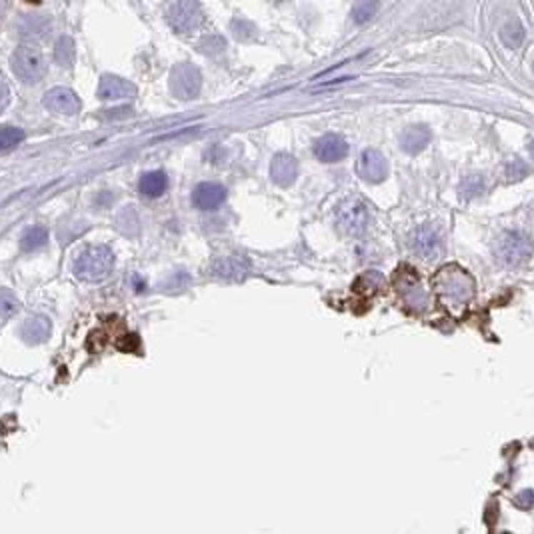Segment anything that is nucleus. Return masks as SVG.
<instances>
[{"mask_svg": "<svg viewBox=\"0 0 534 534\" xmlns=\"http://www.w3.org/2000/svg\"><path fill=\"white\" fill-rule=\"evenodd\" d=\"M436 294L448 304H466L474 294V281L470 274L456 264L443 266L434 276Z\"/></svg>", "mask_w": 534, "mask_h": 534, "instance_id": "nucleus-1", "label": "nucleus"}, {"mask_svg": "<svg viewBox=\"0 0 534 534\" xmlns=\"http://www.w3.org/2000/svg\"><path fill=\"white\" fill-rule=\"evenodd\" d=\"M112 266H114V252L104 244H96L79 254L74 262V276L84 283H101L112 273Z\"/></svg>", "mask_w": 534, "mask_h": 534, "instance_id": "nucleus-2", "label": "nucleus"}, {"mask_svg": "<svg viewBox=\"0 0 534 534\" xmlns=\"http://www.w3.org/2000/svg\"><path fill=\"white\" fill-rule=\"evenodd\" d=\"M12 71L21 79L22 82L31 84V82H39L46 72V62L42 56L41 49L26 44L16 49V52L12 54Z\"/></svg>", "mask_w": 534, "mask_h": 534, "instance_id": "nucleus-3", "label": "nucleus"}, {"mask_svg": "<svg viewBox=\"0 0 534 534\" xmlns=\"http://www.w3.org/2000/svg\"><path fill=\"white\" fill-rule=\"evenodd\" d=\"M336 222L343 232L351 234V236H358L368 228V222H371L368 206L358 198H348L338 206Z\"/></svg>", "mask_w": 534, "mask_h": 534, "instance_id": "nucleus-4", "label": "nucleus"}, {"mask_svg": "<svg viewBox=\"0 0 534 534\" xmlns=\"http://www.w3.org/2000/svg\"><path fill=\"white\" fill-rule=\"evenodd\" d=\"M533 241L523 232H504L498 242V256L508 266H520L533 256Z\"/></svg>", "mask_w": 534, "mask_h": 534, "instance_id": "nucleus-5", "label": "nucleus"}, {"mask_svg": "<svg viewBox=\"0 0 534 534\" xmlns=\"http://www.w3.org/2000/svg\"><path fill=\"white\" fill-rule=\"evenodd\" d=\"M201 72L188 62L176 64L171 71V92L181 101H191L201 92Z\"/></svg>", "mask_w": 534, "mask_h": 534, "instance_id": "nucleus-6", "label": "nucleus"}, {"mask_svg": "<svg viewBox=\"0 0 534 534\" xmlns=\"http://www.w3.org/2000/svg\"><path fill=\"white\" fill-rule=\"evenodd\" d=\"M166 19H168L171 26L176 32H181V34H191V32L196 31L202 24V11L196 2H192V0H182V2L172 4L171 9H168V12H166Z\"/></svg>", "mask_w": 534, "mask_h": 534, "instance_id": "nucleus-7", "label": "nucleus"}, {"mask_svg": "<svg viewBox=\"0 0 534 534\" xmlns=\"http://www.w3.org/2000/svg\"><path fill=\"white\" fill-rule=\"evenodd\" d=\"M356 172L363 181L378 184L388 176V162L383 156V152H378L376 148H366L358 158Z\"/></svg>", "mask_w": 534, "mask_h": 534, "instance_id": "nucleus-8", "label": "nucleus"}, {"mask_svg": "<svg viewBox=\"0 0 534 534\" xmlns=\"http://www.w3.org/2000/svg\"><path fill=\"white\" fill-rule=\"evenodd\" d=\"M42 104L54 114H66V116H74L81 112V99L76 96V92L64 86H56L44 94Z\"/></svg>", "mask_w": 534, "mask_h": 534, "instance_id": "nucleus-9", "label": "nucleus"}, {"mask_svg": "<svg viewBox=\"0 0 534 534\" xmlns=\"http://www.w3.org/2000/svg\"><path fill=\"white\" fill-rule=\"evenodd\" d=\"M413 251L420 254L426 261L438 258L443 254V241L440 234L433 224H424L413 234Z\"/></svg>", "mask_w": 534, "mask_h": 534, "instance_id": "nucleus-10", "label": "nucleus"}, {"mask_svg": "<svg viewBox=\"0 0 534 534\" xmlns=\"http://www.w3.org/2000/svg\"><path fill=\"white\" fill-rule=\"evenodd\" d=\"M99 96L102 101H131L136 96V86L114 74H104L99 84Z\"/></svg>", "mask_w": 534, "mask_h": 534, "instance_id": "nucleus-11", "label": "nucleus"}, {"mask_svg": "<svg viewBox=\"0 0 534 534\" xmlns=\"http://www.w3.org/2000/svg\"><path fill=\"white\" fill-rule=\"evenodd\" d=\"M224 201H226V191L216 182H202L192 192V202L201 211H216Z\"/></svg>", "mask_w": 534, "mask_h": 534, "instance_id": "nucleus-12", "label": "nucleus"}, {"mask_svg": "<svg viewBox=\"0 0 534 534\" xmlns=\"http://www.w3.org/2000/svg\"><path fill=\"white\" fill-rule=\"evenodd\" d=\"M314 154L323 162H338L348 154V144L338 134H326L314 144Z\"/></svg>", "mask_w": 534, "mask_h": 534, "instance_id": "nucleus-13", "label": "nucleus"}, {"mask_svg": "<svg viewBox=\"0 0 534 534\" xmlns=\"http://www.w3.org/2000/svg\"><path fill=\"white\" fill-rule=\"evenodd\" d=\"M298 176V162L294 161V156L291 154H276L271 162V178L276 182L278 186H288L293 184Z\"/></svg>", "mask_w": 534, "mask_h": 534, "instance_id": "nucleus-14", "label": "nucleus"}, {"mask_svg": "<svg viewBox=\"0 0 534 534\" xmlns=\"http://www.w3.org/2000/svg\"><path fill=\"white\" fill-rule=\"evenodd\" d=\"M430 131L424 124H414L404 129L400 134V148L408 154H418L420 151L426 148V144L430 142Z\"/></svg>", "mask_w": 534, "mask_h": 534, "instance_id": "nucleus-15", "label": "nucleus"}, {"mask_svg": "<svg viewBox=\"0 0 534 534\" xmlns=\"http://www.w3.org/2000/svg\"><path fill=\"white\" fill-rule=\"evenodd\" d=\"M21 334L24 343L41 344L51 334V323L46 316H31V318H26V323L22 324Z\"/></svg>", "mask_w": 534, "mask_h": 534, "instance_id": "nucleus-16", "label": "nucleus"}, {"mask_svg": "<svg viewBox=\"0 0 534 534\" xmlns=\"http://www.w3.org/2000/svg\"><path fill=\"white\" fill-rule=\"evenodd\" d=\"M248 264L241 256H224L214 264V274L228 281H242L246 276Z\"/></svg>", "mask_w": 534, "mask_h": 534, "instance_id": "nucleus-17", "label": "nucleus"}, {"mask_svg": "<svg viewBox=\"0 0 534 534\" xmlns=\"http://www.w3.org/2000/svg\"><path fill=\"white\" fill-rule=\"evenodd\" d=\"M166 186H168V181H166V174L162 171L146 172V174H142L141 182H138L141 194L148 196V198H156V196L164 194Z\"/></svg>", "mask_w": 534, "mask_h": 534, "instance_id": "nucleus-18", "label": "nucleus"}, {"mask_svg": "<svg viewBox=\"0 0 534 534\" xmlns=\"http://www.w3.org/2000/svg\"><path fill=\"white\" fill-rule=\"evenodd\" d=\"M500 41L504 42L506 49H518L524 41V29L516 19L506 21L500 26Z\"/></svg>", "mask_w": 534, "mask_h": 534, "instance_id": "nucleus-19", "label": "nucleus"}, {"mask_svg": "<svg viewBox=\"0 0 534 534\" xmlns=\"http://www.w3.org/2000/svg\"><path fill=\"white\" fill-rule=\"evenodd\" d=\"M49 242V231L44 226H32L21 236V248L26 252L39 251Z\"/></svg>", "mask_w": 534, "mask_h": 534, "instance_id": "nucleus-20", "label": "nucleus"}, {"mask_svg": "<svg viewBox=\"0 0 534 534\" xmlns=\"http://www.w3.org/2000/svg\"><path fill=\"white\" fill-rule=\"evenodd\" d=\"M486 188V182L480 174H468V176H464L463 182H460V186H458V192H460V196H463L464 201H470L474 196H480Z\"/></svg>", "mask_w": 534, "mask_h": 534, "instance_id": "nucleus-21", "label": "nucleus"}, {"mask_svg": "<svg viewBox=\"0 0 534 534\" xmlns=\"http://www.w3.org/2000/svg\"><path fill=\"white\" fill-rule=\"evenodd\" d=\"M381 284H383V276L376 271H368L363 276H358V281L354 283V291L363 296H374Z\"/></svg>", "mask_w": 534, "mask_h": 534, "instance_id": "nucleus-22", "label": "nucleus"}, {"mask_svg": "<svg viewBox=\"0 0 534 534\" xmlns=\"http://www.w3.org/2000/svg\"><path fill=\"white\" fill-rule=\"evenodd\" d=\"M54 56H56V62L61 66H66L71 69L72 61H74V42L69 36H62L56 42V49H54Z\"/></svg>", "mask_w": 534, "mask_h": 534, "instance_id": "nucleus-23", "label": "nucleus"}, {"mask_svg": "<svg viewBox=\"0 0 534 534\" xmlns=\"http://www.w3.org/2000/svg\"><path fill=\"white\" fill-rule=\"evenodd\" d=\"M504 176L508 182H520L528 176V164L520 158H508L504 164Z\"/></svg>", "mask_w": 534, "mask_h": 534, "instance_id": "nucleus-24", "label": "nucleus"}, {"mask_svg": "<svg viewBox=\"0 0 534 534\" xmlns=\"http://www.w3.org/2000/svg\"><path fill=\"white\" fill-rule=\"evenodd\" d=\"M22 138H24V132L19 126H4L0 131V148L6 152L14 148L16 144H21Z\"/></svg>", "mask_w": 534, "mask_h": 534, "instance_id": "nucleus-25", "label": "nucleus"}, {"mask_svg": "<svg viewBox=\"0 0 534 534\" xmlns=\"http://www.w3.org/2000/svg\"><path fill=\"white\" fill-rule=\"evenodd\" d=\"M19 308H21V303L16 301V296H14L9 288H2V294H0V314H2V323H6L12 314L19 313Z\"/></svg>", "mask_w": 534, "mask_h": 534, "instance_id": "nucleus-26", "label": "nucleus"}, {"mask_svg": "<svg viewBox=\"0 0 534 534\" xmlns=\"http://www.w3.org/2000/svg\"><path fill=\"white\" fill-rule=\"evenodd\" d=\"M46 21L36 16V14H29L24 21L21 22V34L22 36H41L42 32L46 31Z\"/></svg>", "mask_w": 534, "mask_h": 534, "instance_id": "nucleus-27", "label": "nucleus"}, {"mask_svg": "<svg viewBox=\"0 0 534 534\" xmlns=\"http://www.w3.org/2000/svg\"><path fill=\"white\" fill-rule=\"evenodd\" d=\"M376 11H378V2H368V0L356 2L353 6V21L356 24H363V22L371 21Z\"/></svg>", "mask_w": 534, "mask_h": 534, "instance_id": "nucleus-28", "label": "nucleus"}, {"mask_svg": "<svg viewBox=\"0 0 534 534\" xmlns=\"http://www.w3.org/2000/svg\"><path fill=\"white\" fill-rule=\"evenodd\" d=\"M514 506L520 508V510H528L534 506V490L526 488L523 493H518V496L514 498Z\"/></svg>", "mask_w": 534, "mask_h": 534, "instance_id": "nucleus-29", "label": "nucleus"}, {"mask_svg": "<svg viewBox=\"0 0 534 534\" xmlns=\"http://www.w3.org/2000/svg\"><path fill=\"white\" fill-rule=\"evenodd\" d=\"M528 152H530V154H533V158H534V141L530 142V144H528Z\"/></svg>", "mask_w": 534, "mask_h": 534, "instance_id": "nucleus-30", "label": "nucleus"}, {"mask_svg": "<svg viewBox=\"0 0 534 534\" xmlns=\"http://www.w3.org/2000/svg\"><path fill=\"white\" fill-rule=\"evenodd\" d=\"M533 69H534V62H533Z\"/></svg>", "mask_w": 534, "mask_h": 534, "instance_id": "nucleus-31", "label": "nucleus"}]
</instances>
